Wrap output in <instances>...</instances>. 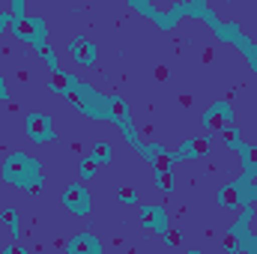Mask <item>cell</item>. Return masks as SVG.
I'll use <instances>...</instances> for the list:
<instances>
[{
    "mask_svg": "<svg viewBox=\"0 0 257 254\" xmlns=\"http://www.w3.org/2000/svg\"><path fill=\"white\" fill-rule=\"evenodd\" d=\"M242 153H245V171L251 177L257 171V147H242Z\"/></svg>",
    "mask_w": 257,
    "mask_h": 254,
    "instance_id": "4fadbf2b",
    "label": "cell"
},
{
    "mask_svg": "<svg viewBox=\"0 0 257 254\" xmlns=\"http://www.w3.org/2000/svg\"><path fill=\"white\" fill-rule=\"evenodd\" d=\"M66 248H69V254H99V239L84 233V236H75Z\"/></svg>",
    "mask_w": 257,
    "mask_h": 254,
    "instance_id": "ba28073f",
    "label": "cell"
},
{
    "mask_svg": "<svg viewBox=\"0 0 257 254\" xmlns=\"http://www.w3.org/2000/svg\"><path fill=\"white\" fill-rule=\"evenodd\" d=\"M90 159H93L96 165H108V162H111V147H108V144H96L93 153H90Z\"/></svg>",
    "mask_w": 257,
    "mask_h": 254,
    "instance_id": "8fae6325",
    "label": "cell"
},
{
    "mask_svg": "<svg viewBox=\"0 0 257 254\" xmlns=\"http://www.w3.org/2000/svg\"><path fill=\"white\" fill-rule=\"evenodd\" d=\"M3 177H6L9 183L21 186V189L39 191V165H36L30 156H24V153H15V156L6 159V165H3Z\"/></svg>",
    "mask_w": 257,
    "mask_h": 254,
    "instance_id": "6da1fadb",
    "label": "cell"
},
{
    "mask_svg": "<svg viewBox=\"0 0 257 254\" xmlns=\"http://www.w3.org/2000/svg\"><path fill=\"white\" fill-rule=\"evenodd\" d=\"M36 48H39V54H42V60H45V63L51 66V69H57V57H54V51L48 48V42H45V39H42V42H36Z\"/></svg>",
    "mask_w": 257,
    "mask_h": 254,
    "instance_id": "5bb4252c",
    "label": "cell"
},
{
    "mask_svg": "<svg viewBox=\"0 0 257 254\" xmlns=\"http://www.w3.org/2000/svg\"><path fill=\"white\" fill-rule=\"evenodd\" d=\"M96 168H99V165H96L93 159H87V162L81 165V177H84V180H93V177H96Z\"/></svg>",
    "mask_w": 257,
    "mask_h": 254,
    "instance_id": "9a60e30c",
    "label": "cell"
},
{
    "mask_svg": "<svg viewBox=\"0 0 257 254\" xmlns=\"http://www.w3.org/2000/svg\"><path fill=\"white\" fill-rule=\"evenodd\" d=\"M63 206L69 212H75V215H87L90 212V191L84 189L81 183H72L63 191Z\"/></svg>",
    "mask_w": 257,
    "mask_h": 254,
    "instance_id": "3957f363",
    "label": "cell"
},
{
    "mask_svg": "<svg viewBox=\"0 0 257 254\" xmlns=\"http://www.w3.org/2000/svg\"><path fill=\"white\" fill-rule=\"evenodd\" d=\"M189 150H192V153H206V138H200V141H192V144H189Z\"/></svg>",
    "mask_w": 257,
    "mask_h": 254,
    "instance_id": "e0dca14e",
    "label": "cell"
},
{
    "mask_svg": "<svg viewBox=\"0 0 257 254\" xmlns=\"http://www.w3.org/2000/svg\"><path fill=\"white\" fill-rule=\"evenodd\" d=\"M72 87H78V81H75L72 75H66V72L57 69V72H54V78H51V90H54V93H69Z\"/></svg>",
    "mask_w": 257,
    "mask_h": 254,
    "instance_id": "9c48e42d",
    "label": "cell"
},
{
    "mask_svg": "<svg viewBox=\"0 0 257 254\" xmlns=\"http://www.w3.org/2000/svg\"><path fill=\"white\" fill-rule=\"evenodd\" d=\"M239 191H242L239 186H224V189L218 191V200H221L227 209H236V206H239V200H242V194H239Z\"/></svg>",
    "mask_w": 257,
    "mask_h": 254,
    "instance_id": "30bf717a",
    "label": "cell"
},
{
    "mask_svg": "<svg viewBox=\"0 0 257 254\" xmlns=\"http://www.w3.org/2000/svg\"><path fill=\"white\" fill-rule=\"evenodd\" d=\"M6 99V84H3V78H0V102Z\"/></svg>",
    "mask_w": 257,
    "mask_h": 254,
    "instance_id": "ac0fdd59",
    "label": "cell"
},
{
    "mask_svg": "<svg viewBox=\"0 0 257 254\" xmlns=\"http://www.w3.org/2000/svg\"><path fill=\"white\" fill-rule=\"evenodd\" d=\"M117 197H120V203H138V191L135 189H120Z\"/></svg>",
    "mask_w": 257,
    "mask_h": 254,
    "instance_id": "2e32d148",
    "label": "cell"
},
{
    "mask_svg": "<svg viewBox=\"0 0 257 254\" xmlns=\"http://www.w3.org/2000/svg\"><path fill=\"white\" fill-rule=\"evenodd\" d=\"M227 120H230V108H227V105H221V102H218V105H212V108L203 114V126H206V129H224Z\"/></svg>",
    "mask_w": 257,
    "mask_h": 254,
    "instance_id": "52a82bcc",
    "label": "cell"
},
{
    "mask_svg": "<svg viewBox=\"0 0 257 254\" xmlns=\"http://www.w3.org/2000/svg\"><path fill=\"white\" fill-rule=\"evenodd\" d=\"M141 221H144V227L147 230H156V233H168V215L159 209V206H147L144 209V215H141Z\"/></svg>",
    "mask_w": 257,
    "mask_h": 254,
    "instance_id": "8992f818",
    "label": "cell"
},
{
    "mask_svg": "<svg viewBox=\"0 0 257 254\" xmlns=\"http://www.w3.org/2000/svg\"><path fill=\"white\" fill-rule=\"evenodd\" d=\"M0 218L9 224V230H12L15 236L21 233V224H18V215H15V209H3V212H0Z\"/></svg>",
    "mask_w": 257,
    "mask_h": 254,
    "instance_id": "7c38bea8",
    "label": "cell"
},
{
    "mask_svg": "<svg viewBox=\"0 0 257 254\" xmlns=\"http://www.w3.org/2000/svg\"><path fill=\"white\" fill-rule=\"evenodd\" d=\"M3 24H6V18H3V15H0V30H3Z\"/></svg>",
    "mask_w": 257,
    "mask_h": 254,
    "instance_id": "ffe728a7",
    "label": "cell"
},
{
    "mask_svg": "<svg viewBox=\"0 0 257 254\" xmlns=\"http://www.w3.org/2000/svg\"><path fill=\"white\" fill-rule=\"evenodd\" d=\"M69 51H72V57L78 60V63L84 66H93L96 63V45L90 42V39H72V45H69Z\"/></svg>",
    "mask_w": 257,
    "mask_h": 254,
    "instance_id": "5b68a950",
    "label": "cell"
},
{
    "mask_svg": "<svg viewBox=\"0 0 257 254\" xmlns=\"http://www.w3.org/2000/svg\"><path fill=\"white\" fill-rule=\"evenodd\" d=\"M12 6H15V18H12V30H15V36H18L21 42H33V45L42 42V39H45V21L30 18V15H21V9H24L21 0H15Z\"/></svg>",
    "mask_w": 257,
    "mask_h": 254,
    "instance_id": "7a4b0ae2",
    "label": "cell"
},
{
    "mask_svg": "<svg viewBox=\"0 0 257 254\" xmlns=\"http://www.w3.org/2000/svg\"><path fill=\"white\" fill-rule=\"evenodd\" d=\"M27 138L36 141V144L51 141V138H54V123H51V117H45V114H30V117H27Z\"/></svg>",
    "mask_w": 257,
    "mask_h": 254,
    "instance_id": "277c9868",
    "label": "cell"
},
{
    "mask_svg": "<svg viewBox=\"0 0 257 254\" xmlns=\"http://www.w3.org/2000/svg\"><path fill=\"white\" fill-rule=\"evenodd\" d=\"M251 197H257V183H254V189L248 191V200H251Z\"/></svg>",
    "mask_w": 257,
    "mask_h": 254,
    "instance_id": "d6986e66",
    "label": "cell"
}]
</instances>
